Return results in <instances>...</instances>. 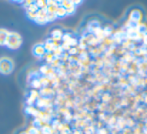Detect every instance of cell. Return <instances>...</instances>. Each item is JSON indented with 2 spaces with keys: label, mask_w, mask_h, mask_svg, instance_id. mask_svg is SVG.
<instances>
[{
  "label": "cell",
  "mask_w": 147,
  "mask_h": 134,
  "mask_svg": "<svg viewBox=\"0 0 147 134\" xmlns=\"http://www.w3.org/2000/svg\"><path fill=\"white\" fill-rule=\"evenodd\" d=\"M37 112H38V110H37L36 108H34L33 106H28L27 108H26V113H28V114H30V115H33V116H36Z\"/></svg>",
  "instance_id": "8fae6325"
},
{
  "label": "cell",
  "mask_w": 147,
  "mask_h": 134,
  "mask_svg": "<svg viewBox=\"0 0 147 134\" xmlns=\"http://www.w3.org/2000/svg\"><path fill=\"white\" fill-rule=\"evenodd\" d=\"M31 85H32V87L36 88V89H38V88H41L40 80L37 79V78H35V79H33L32 82H31Z\"/></svg>",
  "instance_id": "7c38bea8"
},
{
  "label": "cell",
  "mask_w": 147,
  "mask_h": 134,
  "mask_svg": "<svg viewBox=\"0 0 147 134\" xmlns=\"http://www.w3.org/2000/svg\"><path fill=\"white\" fill-rule=\"evenodd\" d=\"M22 43H23V39H22L21 35L18 33V32L9 31L5 43V46L7 48L11 49V50H16V49L21 47Z\"/></svg>",
  "instance_id": "6da1fadb"
},
{
  "label": "cell",
  "mask_w": 147,
  "mask_h": 134,
  "mask_svg": "<svg viewBox=\"0 0 147 134\" xmlns=\"http://www.w3.org/2000/svg\"><path fill=\"white\" fill-rule=\"evenodd\" d=\"M15 63L13 59L8 56L0 57V73L3 75H9L13 72Z\"/></svg>",
  "instance_id": "7a4b0ae2"
},
{
  "label": "cell",
  "mask_w": 147,
  "mask_h": 134,
  "mask_svg": "<svg viewBox=\"0 0 147 134\" xmlns=\"http://www.w3.org/2000/svg\"><path fill=\"white\" fill-rule=\"evenodd\" d=\"M137 31L139 34H146L147 33V25L143 23L137 24Z\"/></svg>",
  "instance_id": "9c48e42d"
},
{
  "label": "cell",
  "mask_w": 147,
  "mask_h": 134,
  "mask_svg": "<svg viewBox=\"0 0 147 134\" xmlns=\"http://www.w3.org/2000/svg\"><path fill=\"white\" fill-rule=\"evenodd\" d=\"M129 19L131 22H133V23H139L140 21H141L142 19V13L140 10L138 9H134L132 10L131 12H130L129 14Z\"/></svg>",
  "instance_id": "277c9868"
},
{
  "label": "cell",
  "mask_w": 147,
  "mask_h": 134,
  "mask_svg": "<svg viewBox=\"0 0 147 134\" xmlns=\"http://www.w3.org/2000/svg\"><path fill=\"white\" fill-rule=\"evenodd\" d=\"M14 1H22V0H14Z\"/></svg>",
  "instance_id": "d6986e66"
},
{
  "label": "cell",
  "mask_w": 147,
  "mask_h": 134,
  "mask_svg": "<svg viewBox=\"0 0 147 134\" xmlns=\"http://www.w3.org/2000/svg\"><path fill=\"white\" fill-rule=\"evenodd\" d=\"M37 10H38V7L36 6V4L35 3H33V4H31V5L29 6H27V11H29V12H37Z\"/></svg>",
  "instance_id": "4fadbf2b"
},
{
  "label": "cell",
  "mask_w": 147,
  "mask_h": 134,
  "mask_svg": "<svg viewBox=\"0 0 147 134\" xmlns=\"http://www.w3.org/2000/svg\"><path fill=\"white\" fill-rule=\"evenodd\" d=\"M56 16L57 17H63V16H65L66 14V9L63 7V6H58L57 7V10H56Z\"/></svg>",
  "instance_id": "30bf717a"
},
{
  "label": "cell",
  "mask_w": 147,
  "mask_h": 134,
  "mask_svg": "<svg viewBox=\"0 0 147 134\" xmlns=\"http://www.w3.org/2000/svg\"><path fill=\"white\" fill-rule=\"evenodd\" d=\"M8 33H9V31H8L7 29H5V28H0V46H5Z\"/></svg>",
  "instance_id": "5b68a950"
},
{
  "label": "cell",
  "mask_w": 147,
  "mask_h": 134,
  "mask_svg": "<svg viewBox=\"0 0 147 134\" xmlns=\"http://www.w3.org/2000/svg\"><path fill=\"white\" fill-rule=\"evenodd\" d=\"M98 133L99 134H107V130L105 128H101V129H99Z\"/></svg>",
  "instance_id": "e0dca14e"
},
{
  "label": "cell",
  "mask_w": 147,
  "mask_h": 134,
  "mask_svg": "<svg viewBox=\"0 0 147 134\" xmlns=\"http://www.w3.org/2000/svg\"><path fill=\"white\" fill-rule=\"evenodd\" d=\"M27 16H28V18L31 20H35V18H36V12H29V11H27Z\"/></svg>",
  "instance_id": "5bb4252c"
},
{
  "label": "cell",
  "mask_w": 147,
  "mask_h": 134,
  "mask_svg": "<svg viewBox=\"0 0 147 134\" xmlns=\"http://www.w3.org/2000/svg\"><path fill=\"white\" fill-rule=\"evenodd\" d=\"M51 36H52V39L54 41H58L63 37V33L60 29H54L51 33Z\"/></svg>",
  "instance_id": "52a82bcc"
},
{
  "label": "cell",
  "mask_w": 147,
  "mask_h": 134,
  "mask_svg": "<svg viewBox=\"0 0 147 134\" xmlns=\"http://www.w3.org/2000/svg\"><path fill=\"white\" fill-rule=\"evenodd\" d=\"M46 60L48 61V62H51V61L53 60V54H47V57H46Z\"/></svg>",
  "instance_id": "2e32d148"
},
{
  "label": "cell",
  "mask_w": 147,
  "mask_h": 134,
  "mask_svg": "<svg viewBox=\"0 0 147 134\" xmlns=\"http://www.w3.org/2000/svg\"><path fill=\"white\" fill-rule=\"evenodd\" d=\"M40 95H42V97H47V96H50L53 94V90L49 87H43L40 91Z\"/></svg>",
  "instance_id": "ba28073f"
},
{
  "label": "cell",
  "mask_w": 147,
  "mask_h": 134,
  "mask_svg": "<svg viewBox=\"0 0 147 134\" xmlns=\"http://www.w3.org/2000/svg\"><path fill=\"white\" fill-rule=\"evenodd\" d=\"M37 102V106L38 107H41V108H44V107H49L50 106V100L46 97H39L38 99L36 100Z\"/></svg>",
  "instance_id": "8992f818"
},
{
  "label": "cell",
  "mask_w": 147,
  "mask_h": 134,
  "mask_svg": "<svg viewBox=\"0 0 147 134\" xmlns=\"http://www.w3.org/2000/svg\"><path fill=\"white\" fill-rule=\"evenodd\" d=\"M111 31H112L111 27H106V28L104 29V31H103V33L106 34V35H108V34H110V33H111Z\"/></svg>",
  "instance_id": "9a60e30c"
},
{
  "label": "cell",
  "mask_w": 147,
  "mask_h": 134,
  "mask_svg": "<svg viewBox=\"0 0 147 134\" xmlns=\"http://www.w3.org/2000/svg\"><path fill=\"white\" fill-rule=\"evenodd\" d=\"M32 52L36 57H43L45 55V53H46L44 44L43 43H37V44H35L33 46Z\"/></svg>",
  "instance_id": "3957f363"
},
{
  "label": "cell",
  "mask_w": 147,
  "mask_h": 134,
  "mask_svg": "<svg viewBox=\"0 0 147 134\" xmlns=\"http://www.w3.org/2000/svg\"><path fill=\"white\" fill-rule=\"evenodd\" d=\"M143 41H144V43H145V44H147V33H146V34H144V39H143Z\"/></svg>",
  "instance_id": "ac0fdd59"
}]
</instances>
